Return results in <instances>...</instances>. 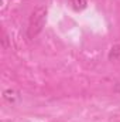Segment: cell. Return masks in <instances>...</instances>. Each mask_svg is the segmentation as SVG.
I'll return each mask as SVG.
<instances>
[{
  "label": "cell",
  "mask_w": 120,
  "mask_h": 122,
  "mask_svg": "<svg viewBox=\"0 0 120 122\" xmlns=\"http://www.w3.org/2000/svg\"><path fill=\"white\" fill-rule=\"evenodd\" d=\"M3 98H4V101L9 102L11 107H16V105H18V104L21 102V94H20V91H17V90H14V88L6 90V91L3 92Z\"/></svg>",
  "instance_id": "7a4b0ae2"
},
{
  "label": "cell",
  "mask_w": 120,
  "mask_h": 122,
  "mask_svg": "<svg viewBox=\"0 0 120 122\" xmlns=\"http://www.w3.org/2000/svg\"><path fill=\"white\" fill-rule=\"evenodd\" d=\"M107 58H109V61H120V43L115 44V46L109 50Z\"/></svg>",
  "instance_id": "3957f363"
},
{
  "label": "cell",
  "mask_w": 120,
  "mask_h": 122,
  "mask_svg": "<svg viewBox=\"0 0 120 122\" xmlns=\"http://www.w3.org/2000/svg\"><path fill=\"white\" fill-rule=\"evenodd\" d=\"M45 19H47V9L45 7H38L32 11L30 19V24H28V37L34 38L35 36H38L44 24H45Z\"/></svg>",
  "instance_id": "6da1fadb"
},
{
  "label": "cell",
  "mask_w": 120,
  "mask_h": 122,
  "mask_svg": "<svg viewBox=\"0 0 120 122\" xmlns=\"http://www.w3.org/2000/svg\"><path fill=\"white\" fill-rule=\"evenodd\" d=\"M72 6L75 10H82L86 7V0H72Z\"/></svg>",
  "instance_id": "277c9868"
}]
</instances>
